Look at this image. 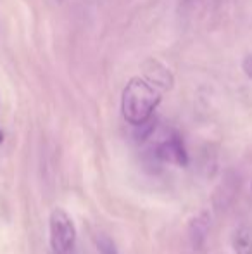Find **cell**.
I'll use <instances>...</instances> for the list:
<instances>
[{
    "instance_id": "cell-1",
    "label": "cell",
    "mask_w": 252,
    "mask_h": 254,
    "mask_svg": "<svg viewBox=\"0 0 252 254\" xmlns=\"http://www.w3.org/2000/svg\"><path fill=\"white\" fill-rule=\"evenodd\" d=\"M161 102V90L145 78H131L123 88L121 113L131 127L149 121Z\"/></svg>"
},
{
    "instance_id": "cell-2",
    "label": "cell",
    "mask_w": 252,
    "mask_h": 254,
    "mask_svg": "<svg viewBox=\"0 0 252 254\" xmlns=\"http://www.w3.org/2000/svg\"><path fill=\"white\" fill-rule=\"evenodd\" d=\"M49 235L54 254H76V227L62 207H55L49 218Z\"/></svg>"
},
{
    "instance_id": "cell-3",
    "label": "cell",
    "mask_w": 252,
    "mask_h": 254,
    "mask_svg": "<svg viewBox=\"0 0 252 254\" xmlns=\"http://www.w3.org/2000/svg\"><path fill=\"white\" fill-rule=\"evenodd\" d=\"M154 154L157 159L180 164V166H185L187 161H189L187 151H185V147H183V142L178 135H171V137H168L166 140H162L161 144L155 147Z\"/></svg>"
},
{
    "instance_id": "cell-4",
    "label": "cell",
    "mask_w": 252,
    "mask_h": 254,
    "mask_svg": "<svg viewBox=\"0 0 252 254\" xmlns=\"http://www.w3.org/2000/svg\"><path fill=\"white\" fill-rule=\"evenodd\" d=\"M144 71H145V80H149L152 85L159 88V90H168L173 85V76L169 73V69H166L161 63L151 59L144 64Z\"/></svg>"
},
{
    "instance_id": "cell-5",
    "label": "cell",
    "mask_w": 252,
    "mask_h": 254,
    "mask_svg": "<svg viewBox=\"0 0 252 254\" xmlns=\"http://www.w3.org/2000/svg\"><path fill=\"white\" fill-rule=\"evenodd\" d=\"M209 228H211V218L207 216V213H202L199 216H195L190 223V241L194 244V248L201 249L204 246L205 239L209 235Z\"/></svg>"
},
{
    "instance_id": "cell-6",
    "label": "cell",
    "mask_w": 252,
    "mask_h": 254,
    "mask_svg": "<svg viewBox=\"0 0 252 254\" xmlns=\"http://www.w3.org/2000/svg\"><path fill=\"white\" fill-rule=\"evenodd\" d=\"M233 251L235 254H252V232L246 227H239L233 234Z\"/></svg>"
},
{
    "instance_id": "cell-7",
    "label": "cell",
    "mask_w": 252,
    "mask_h": 254,
    "mask_svg": "<svg viewBox=\"0 0 252 254\" xmlns=\"http://www.w3.org/2000/svg\"><path fill=\"white\" fill-rule=\"evenodd\" d=\"M95 246H97V249L101 254H119L114 241L105 234H99L97 237H95Z\"/></svg>"
},
{
    "instance_id": "cell-8",
    "label": "cell",
    "mask_w": 252,
    "mask_h": 254,
    "mask_svg": "<svg viewBox=\"0 0 252 254\" xmlns=\"http://www.w3.org/2000/svg\"><path fill=\"white\" fill-rule=\"evenodd\" d=\"M2 140H3V133L0 131V142H2Z\"/></svg>"
}]
</instances>
